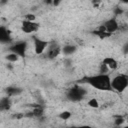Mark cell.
Here are the masks:
<instances>
[{
	"instance_id": "52a82bcc",
	"label": "cell",
	"mask_w": 128,
	"mask_h": 128,
	"mask_svg": "<svg viewBox=\"0 0 128 128\" xmlns=\"http://www.w3.org/2000/svg\"><path fill=\"white\" fill-rule=\"evenodd\" d=\"M27 49V43L25 41H21V42H17L14 45H12L10 47V51L16 53L17 55L24 57L25 56V52Z\"/></svg>"
},
{
	"instance_id": "cb8c5ba5",
	"label": "cell",
	"mask_w": 128,
	"mask_h": 128,
	"mask_svg": "<svg viewBox=\"0 0 128 128\" xmlns=\"http://www.w3.org/2000/svg\"><path fill=\"white\" fill-rule=\"evenodd\" d=\"M51 4H53L54 6H57V5H59V3L61 2V0H51Z\"/></svg>"
},
{
	"instance_id": "7a4b0ae2",
	"label": "cell",
	"mask_w": 128,
	"mask_h": 128,
	"mask_svg": "<svg viewBox=\"0 0 128 128\" xmlns=\"http://www.w3.org/2000/svg\"><path fill=\"white\" fill-rule=\"evenodd\" d=\"M86 93H87L86 89H84L83 87H81L79 85H74L73 87L68 89V91L66 93V96L70 101L78 102V101H80L84 98Z\"/></svg>"
},
{
	"instance_id": "484cf974",
	"label": "cell",
	"mask_w": 128,
	"mask_h": 128,
	"mask_svg": "<svg viewBox=\"0 0 128 128\" xmlns=\"http://www.w3.org/2000/svg\"><path fill=\"white\" fill-rule=\"evenodd\" d=\"M122 13V10L121 9H117L116 10V14H121Z\"/></svg>"
},
{
	"instance_id": "d4e9b609",
	"label": "cell",
	"mask_w": 128,
	"mask_h": 128,
	"mask_svg": "<svg viewBox=\"0 0 128 128\" xmlns=\"http://www.w3.org/2000/svg\"><path fill=\"white\" fill-rule=\"evenodd\" d=\"M8 2V0H0V5H4Z\"/></svg>"
},
{
	"instance_id": "603a6c76",
	"label": "cell",
	"mask_w": 128,
	"mask_h": 128,
	"mask_svg": "<svg viewBox=\"0 0 128 128\" xmlns=\"http://www.w3.org/2000/svg\"><path fill=\"white\" fill-rule=\"evenodd\" d=\"M101 2V0H92V3H93V6L94 7H98L99 3Z\"/></svg>"
},
{
	"instance_id": "9a60e30c",
	"label": "cell",
	"mask_w": 128,
	"mask_h": 128,
	"mask_svg": "<svg viewBox=\"0 0 128 128\" xmlns=\"http://www.w3.org/2000/svg\"><path fill=\"white\" fill-rule=\"evenodd\" d=\"M19 55H17L16 53H14V52H11V53H9V54H7L6 56H5V59L7 60V61H9V62H16V61H18L19 60Z\"/></svg>"
},
{
	"instance_id": "8fae6325",
	"label": "cell",
	"mask_w": 128,
	"mask_h": 128,
	"mask_svg": "<svg viewBox=\"0 0 128 128\" xmlns=\"http://www.w3.org/2000/svg\"><path fill=\"white\" fill-rule=\"evenodd\" d=\"M102 63H104V64H105L109 69H111V70H115V69H117V67H118V62H117L114 58H112V57H105V58L103 59Z\"/></svg>"
},
{
	"instance_id": "4fadbf2b",
	"label": "cell",
	"mask_w": 128,
	"mask_h": 128,
	"mask_svg": "<svg viewBox=\"0 0 128 128\" xmlns=\"http://www.w3.org/2000/svg\"><path fill=\"white\" fill-rule=\"evenodd\" d=\"M6 93L7 96H15V95H19L22 93V89L19 87H8L6 88Z\"/></svg>"
},
{
	"instance_id": "ffe728a7",
	"label": "cell",
	"mask_w": 128,
	"mask_h": 128,
	"mask_svg": "<svg viewBox=\"0 0 128 128\" xmlns=\"http://www.w3.org/2000/svg\"><path fill=\"white\" fill-rule=\"evenodd\" d=\"M123 122H124V118H123L122 116H116V117H115V120H114L115 125L119 126V125H121Z\"/></svg>"
},
{
	"instance_id": "7c38bea8",
	"label": "cell",
	"mask_w": 128,
	"mask_h": 128,
	"mask_svg": "<svg viewBox=\"0 0 128 128\" xmlns=\"http://www.w3.org/2000/svg\"><path fill=\"white\" fill-rule=\"evenodd\" d=\"M11 107V100L9 96L3 97L0 100V112L1 111H7Z\"/></svg>"
},
{
	"instance_id": "ac0fdd59",
	"label": "cell",
	"mask_w": 128,
	"mask_h": 128,
	"mask_svg": "<svg viewBox=\"0 0 128 128\" xmlns=\"http://www.w3.org/2000/svg\"><path fill=\"white\" fill-rule=\"evenodd\" d=\"M58 117L61 119V120H68L70 117H71V113L69 111H64V112H61Z\"/></svg>"
},
{
	"instance_id": "9c48e42d",
	"label": "cell",
	"mask_w": 128,
	"mask_h": 128,
	"mask_svg": "<svg viewBox=\"0 0 128 128\" xmlns=\"http://www.w3.org/2000/svg\"><path fill=\"white\" fill-rule=\"evenodd\" d=\"M10 41H11L10 31L4 26H0V42L7 43V42H10Z\"/></svg>"
},
{
	"instance_id": "7402d4cb",
	"label": "cell",
	"mask_w": 128,
	"mask_h": 128,
	"mask_svg": "<svg viewBox=\"0 0 128 128\" xmlns=\"http://www.w3.org/2000/svg\"><path fill=\"white\" fill-rule=\"evenodd\" d=\"M22 118H24V113H18V114L13 115V119L19 120V119H22Z\"/></svg>"
},
{
	"instance_id": "2e32d148",
	"label": "cell",
	"mask_w": 128,
	"mask_h": 128,
	"mask_svg": "<svg viewBox=\"0 0 128 128\" xmlns=\"http://www.w3.org/2000/svg\"><path fill=\"white\" fill-rule=\"evenodd\" d=\"M94 35H96V36H98L100 39H104V38H108V37H110L112 34L111 33H109V32H101V31H98L97 29L96 30H94L93 32H92Z\"/></svg>"
},
{
	"instance_id": "44dd1931",
	"label": "cell",
	"mask_w": 128,
	"mask_h": 128,
	"mask_svg": "<svg viewBox=\"0 0 128 128\" xmlns=\"http://www.w3.org/2000/svg\"><path fill=\"white\" fill-rule=\"evenodd\" d=\"M36 19V16L33 15V14H26L25 15V20H28V21H35Z\"/></svg>"
},
{
	"instance_id": "277c9868",
	"label": "cell",
	"mask_w": 128,
	"mask_h": 128,
	"mask_svg": "<svg viewBox=\"0 0 128 128\" xmlns=\"http://www.w3.org/2000/svg\"><path fill=\"white\" fill-rule=\"evenodd\" d=\"M47 52H46V56L48 57V59H55L57 56H59V54L61 53V47L58 43H56L55 41L51 42L48 44L47 46Z\"/></svg>"
},
{
	"instance_id": "6da1fadb",
	"label": "cell",
	"mask_w": 128,
	"mask_h": 128,
	"mask_svg": "<svg viewBox=\"0 0 128 128\" xmlns=\"http://www.w3.org/2000/svg\"><path fill=\"white\" fill-rule=\"evenodd\" d=\"M82 82H85L92 86L93 88H96L97 90L101 91H111V79L110 76L106 74H98L93 76H87L82 79Z\"/></svg>"
},
{
	"instance_id": "d6986e66",
	"label": "cell",
	"mask_w": 128,
	"mask_h": 128,
	"mask_svg": "<svg viewBox=\"0 0 128 128\" xmlns=\"http://www.w3.org/2000/svg\"><path fill=\"white\" fill-rule=\"evenodd\" d=\"M108 70H109V68H108L104 63H102V64L100 65V68H99V73H100V74H106V73L108 72Z\"/></svg>"
},
{
	"instance_id": "4316f807",
	"label": "cell",
	"mask_w": 128,
	"mask_h": 128,
	"mask_svg": "<svg viewBox=\"0 0 128 128\" xmlns=\"http://www.w3.org/2000/svg\"><path fill=\"white\" fill-rule=\"evenodd\" d=\"M122 2H123V3H125V4H126V3H128V0H122Z\"/></svg>"
},
{
	"instance_id": "3957f363",
	"label": "cell",
	"mask_w": 128,
	"mask_h": 128,
	"mask_svg": "<svg viewBox=\"0 0 128 128\" xmlns=\"http://www.w3.org/2000/svg\"><path fill=\"white\" fill-rule=\"evenodd\" d=\"M128 86V76L126 74H119L111 80V88L119 93L123 92Z\"/></svg>"
},
{
	"instance_id": "ba28073f",
	"label": "cell",
	"mask_w": 128,
	"mask_h": 128,
	"mask_svg": "<svg viewBox=\"0 0 128 128\" xmlns=\"http://www.w3.org/2000/svg\"><path fill=\"white\" fill-rule=\"evenodd\" d=\"M103 26L105 27V29H106L107 32H109V33L112 34L113 32H115V31L118 30L119 23L117 22V20H116L115 18H111V19L107 20V21L103 24Z\"/></svg>"
},
{
	"instance_id": "30bf717a",
	"label": "cell",
	"mask_w": 128,
	"mask_h": 128,
	"mask_svg": "<svg viewBox=\"0 0 128 128\" xmlns=\"http://www.w3.org/2000/svg\"><path fill=\"white\" fill-rule=\"evenodd\" d=\"M30 106L33 107L32 113H33V116H34V117L40 118V117L43 116V114H44V107H43L42 104L37 103V104H31Z\"/></svg>"
},
{
	"instance_id": "5b68a950",
	"label": "cell",
	"mask_w": 128,
	"mask_h": 128,
	"mask_svg": "<svg viewBox=\"0 0 128 128\" xmlns=\"http://www.w3.org/2000/svg\"><path fill=\"white\" fill-rule=\"evenodd\" d=\"M40 25L34 21H28V20H24L21 24V30L26 33V34H29V33H32V32H36L38 29H39Z\"/></svg>"
},
{
	"instance_id": "e0dca14e",
	"label": "cell",
	"mask_w": 128,
	"mask_h": 128,
	"mask_svg": "<svg viewBox=\"0 0 128 128\" xmlns=\"http://www.w3.org/2000/svg\"><path fill=\"white\" fill-rule=\"evenodd\" d=\"M88 106L92 107V108H98L99 107V102L96 98H91L89 101H88Z\"/></svg>"
},
{
	"instance_id": "8992f818",
	"label": "cell",
	"mask_w": 128,
	"mask_h": 128,
	"mask_svg": "<svg viewBox=\"0 0 128 128\" xmlns=\"http://www.w3.org/2000/svg\"><path fill=\"white\" fill-rule=\"evenodd\" d=\"M33 42H34V50H35V53L37 55L42 54L46 50V48L49 44L48 41L42 40L38 37H33Z\"/></svg>"
},
{
	"instance_id": "5bb4252c",
	"label": "cell",
	"mask_w": 128,
	"mask_h": 128,
	"mask_svg": "<svg viewBox=\"0 0 128 128\" xmlns=\"http://www.w3.org/2000/svg\"><path fill=\"white\" fill-rule=\"evenodd\" d=\"M76 46H74V45H65L62 49H61V51L63 52V54L64 55H72L75 51H76Z\"/></svg>"
}]
</instances>
